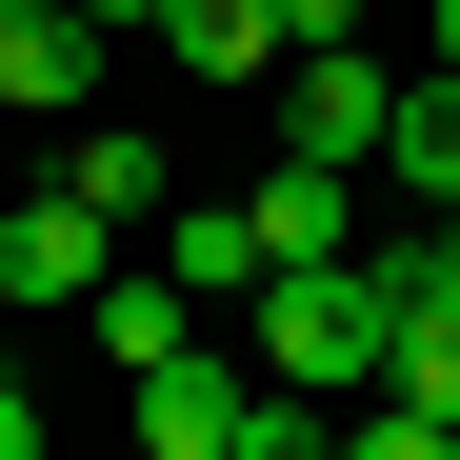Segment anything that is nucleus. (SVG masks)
Listing matches in <instances>:
<instances>
[{"mask_svg":"<svg viewBox=\"0 0 460 460\" xmlns=\"http://www.w3.org/2000/svg\"><path fill=\"white\" fill-rule=\"evenodd\" d=\"M380 280H401V261H380ZM380 401L460 420V300H440V280H401V321H380Z\"/></svg>","mask_w":460,"mask_h":460,"instance_id":"8","label":"nucleus"},{"mask_svg":"<svg viewBox=\"0 0 460 460\" xmlns=\"http://www.w3.org/2000/svg\"><path fill=\"white\" fill-rule=\"evenodd\" d=\"M60 181H81V200L120 220V241H140V220H161V200H181V181H161V140H140V120H101L81 161H60Z\"/></svg>","mask_w":460,"mask_h":460,"instance_id":"12","label":"nucleus"},{"mask_svg":"<svg viewBox=\"0 0 460 460\" xmlns=\"http://www.w3.org/2000/svg\"><path fill=\"white\" fill-rule=\"evenodd\" d=\"M341 460H460V420H420V401H380V420H341Z\"/></svg>","mask_w":460,"mask_h":460,"instance_id":"13","label":"nucleus"},{"mask_svg":"<svg viewBox=\"0 0 460 460\" xmlns=\"http://www.w3.org/2000/svg\"><path fill=\"white\" fill-rule=\"evenodd\" d=\"M380 181H401V200H460V60H401V120H380Z\"/></svg>","mask_w":460,"mask_h":460,"instance_id":"9","label":"nucleus"},{"mask_svg":"<svg viewBox=\"0 0 460 460\" xmlns=\"http://www.w3.org/2000/svg\"><path fill=\"white\" fill-rule=\"evenodd\" d=\"M101 21H140V40H161V0H101Z\"/></svg>","mask_w":460,"mask_h":460,"instance_id":"17","label":"nucleus"},{"mask_svg":"<svg viewBox=\"0 0 460 460\" xmlns=\"http://www.w3.org/2000/svg\"><path fill=\"white\" fill-rule=\"evenodd\" d=\"M181 341H200V300H181L161 261H120V280H101V360H120V380H161Z\"/></svg>","mask_w":460,"mask_h":460,"instance_id":"11","label":"nucleus"},{"mask_svg":"<svg viewBox=\"0 0 460 460\" xmlns=\"http://www.w3.org/2000/svg\"><path fill=\"white\" fill-rule=\"evenodd\" d=\"M241 420H261V360H161V380H140V460H241Z\"/></svg>","mask_w":460,"mask_h":460,"instance_id":"4","label":"nucleus"},{"mask_svg":"<svg viewBox=\"0 0 460 460\" xmlns=\"http://www.w3.org/2000/svg\"><path fill=\"white\" fill-rule=\"evenodd\" d=\"M120 280V220L81 181H40V200H0V321H40V300H101Z\"/></svg>","mask_w":460,"mask_h":460,"instance_id":"2","label":"nucleus"},{"mask_svg":"<svg viewBox=\"0 0 460 460\" xmlns=\"http://www.w3.org/2000/svg\"><path fill=\"white\" fill-rule=\"evenodd\" d=\"M161 60H181V81H280V0H161Z\"/></svg>","mask_w":460,"mask_h":460,"instance_id":"7","label":"nucleus"},{"mask_svg":"<svg viewBox=\"0 0 460 460\" xmlns=\"http://www.w3.org/2000/svg\"><path fill=\"white\" fill-rule=\"evenodd\" d=\"M420 60H460V0H420Z\"/></svg>","mask_w":460,"mask_h":460,"instance_id":"16","label":"nucleus"},{"mask_svg":"<svg viewBox=\"0 0 460 460\" xmlns=\"http://www.w3.org/2000/svg\"><path fill=\"white\" fill-rule=\"evenodd\" d=\"M161 280L181 300H261L280 261H261V200H161Z\"/></svg>","mask_w":460,"mask_h":460,"instance_id":"6","label":"nucleus"},{"mask_svg":"<svg viewBox=\"0 0 460 460\" xmlns=\"http://www.w3.org/2000/svg\"><path fill=\"white\" fill-rule=\"evenodd\" d=\"M380 261H401V280H440V300H460V200H420L401 241H380Z\"/></svg>","mask_w":460,"mask_h":460,"instance_id":"14","label":"nucleus"},{"mask_svg":"<svg viewBox=\"0 0 460 460\" xmlns=\"http://www.w3.org/2000/svg\"><path fill=\"white\" fill-rule=\"evenodd\" d=\"M101 40H120L101 0H60L40 40H0V101H40V120H60V101H101Z\"/></svg>","mask_w":460,"mask_h":460,"instance_id":"10","label":"nucleus"},{"mask_svg":"<svg viewBox=\"0 0 460 460\" xmlns=\"http://www.w3.org/2000/svg\"><path fill=\"white\" fill-rule=\"evenodd\" d=\"M0 460H40V401H21V380H0Z\"/></svg>","mask_w":460,"mask_h":460,"instance_id":"15","label":"nucleus"},{"mask_svg":"<svg viewBox=\"0 0 460 460\" xmlns=\"http://www.w3.org/2000/svg\"><path fill=\"white\" fill-rule=\"evenodd\" d=\"M380 321H401V280H380V241L360 261H280L261 280V380H280V401H341V380H380Z\"/></svg>","mask_w":460,"mask_h":460,"instance_id":"1","label":"nucleus"},{"mask_svg":"<svg viewBox=\"0 0 460 460\" xmlns=\"http://www.w3.org/2000/svg\"><path fill=\"white\" fill-rule=\"evenodd\" d=\"M380 120H401V60H380V40L280 60V140H300V161H360V181H380Z\"/></svg>","mask_w":460,"mask_h":460,"instance_id":"3","label":"nucleus"},{"mask_svg":"<svg viewBox=\"0 0 460 460\" xmlns=\"http://www.w3.org/2000/svg\"><path fill=\"white\" fill-rule=\"evenodd\" d=\"M241 200H261V261H360V161H300L280 140Z\"/></svg>","mask_w":460,"mask_h":460,"instance_id":"5","label":"nucleus"}]
</instances>
